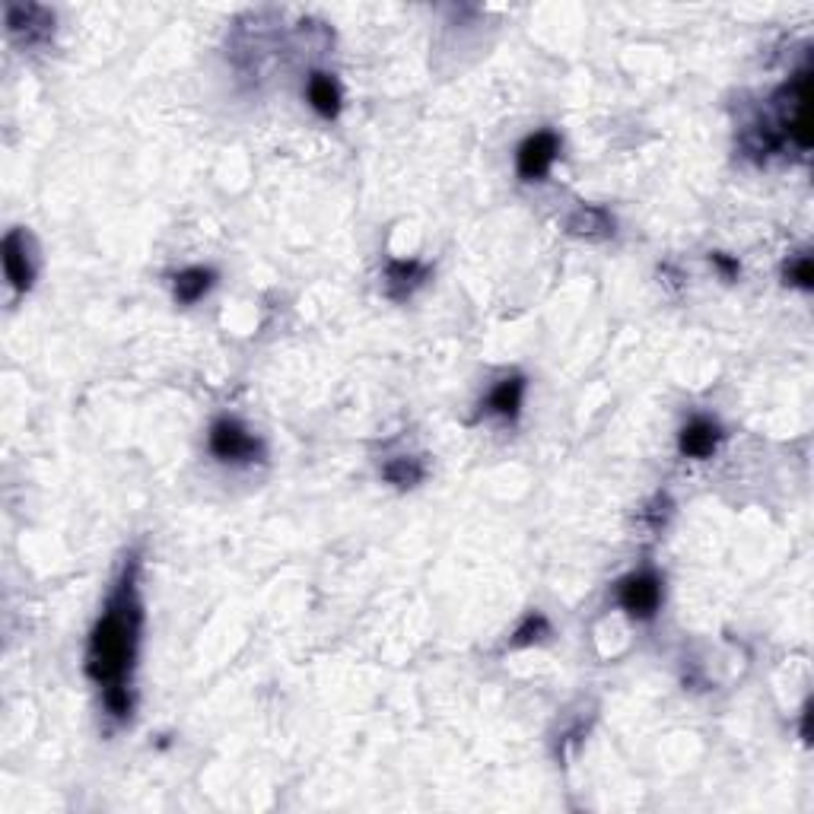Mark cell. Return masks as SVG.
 <instances>
[{"mask_svg":"<svg viewBox=\"0 0 814 814\" xmlns=\"http://www.w3.org/2000/svg\"><path fill=\"white\" fill-rule=\"evenodd\" d=\"M210 287H214V271L207 268H188L182 274H175V299L185 306L198 303Z\"/></svg>","mask_w":814,"mask_h":814,"instance_id":"obj_12","label":"cell"},{"mask_svg":"<svg viewBox=\"0 0 814 814\" xmlns=\"http://www.w3.org/2000/svg\"><path fill=\"white\" fill-rule=\"evenodd\" d=\"M385 481H392L395 487H414L423 481V462L420 458H395V462L385 465Z\"/></svg>","mask_w":814,"mask_h":814,"instance_id":"obj_13","label":"cell"},{"mask_svg":"<svg viewBox=\"0 0 814 814\" xmlns=\"http://www.w3.org/2000/svg\"><path fill=\"white\" fill-rule=\"evenodd\" d=\"M7 29L23 45H42L55 32V13L39 4H7Z\"/></svg>","mask_w":814,"mask_h":814,"instance_id":"obj_4","label":"cell"},{"mask_svg":"<svg viewBox=\"0 0 814 814\" xmlns=\"http://www.w3.org/2000/svg\"><path fill=\"white\" fill-rule=\"evenodd\" d=\"M551 633V627H547V621L541 614H528L525 617V624L512 633V649H519V646H532L538 640H544V636Z\"/></svg>","mask_w":814,"mask_h":814,"instance_id":"obj_14","label":"cell"},{"mask_svg":"<svg viewBox=\"0 0 814 814\" xmlns=\"http://www.w3.org/2000/svg\"><path fill=\"white\" fill-rule=\"evenodd\" d=\"M719 439H722V433H719L716 423L697 417V420H690L687 427L681 430V442H678V446H681V452L687 458H710L716 452V446H719Z\"/></svg>","mask_w":814,"mask_h":814,"instance_id":"obj_8","label":"cell"},{"mask_svg":"<svg viewBox=\"0 0 814 814\" xmlns=\"http://www.w3.org/2000/svg\"><path fill=\"white\" fill-rule=\"evenodd\" d=\"M713 261H716V268L725 274V277H738V261H732V258H725V255H713Z\"/></svg>","mask_w":814,"mask_h":814,"instance_id":"obj_16","label":"cell"},{"mask_svg":"<svg viewBox=\"0 0 814 814\" xmlns=\"http://www.w3.org/2000/svg\"><path fill=\"white\" fill-rule=\"evenodd\" d=\"M786 280L795 283V287H802V290H811V258L808 255L795 258L786 268Z\"/></svg>","mask_w":814,"mask_h":814,"instance_id":"obj_15","label":"cell"},{"mask_svg":"<svg viewBox=\"0 0 814 814\" xmlns=\"http://www.w3.org/2000/svg\"><path fill=\"white\" fill-rule=\"evenodd\" d=\"M210 452L220 462H255L261 455V442L249 430H242L236 420H217L210 427Z\"/></svg>","mask_w":814,"mask_h":814,"instance_id":"obj_3","label":"cell"},{"mask_svg":"<svg viewBox=\"0 0 814 814\" xmlns=\"http://www.w3.org/2000/svg\"><path fill=\"white\" fill-rule=\"evenodd\" d=\"M140 627H144V611H140L137 598V557H131L115 595L93 627L90 649H86V675L102 687L105 710L115 719H125L131 713L128 678L137 659Z\"/></svg>","mask_w":814,"mask_h":814,"instance_id":"obj_1","label":"cell"},{"mask_svg":"<svg viewBox=\"0 0 814 814\" xmlns=\"http://www.w3.org/2000/svg\"><path fill=\"white\" fill-rule=\"evenodd\" d=\"M570 233L582 239H605L614 233V220L601 207H582L570 217Z\"/></svg>","mask_w":814,"mask_h":814,"instance_id":"obj_10","label":"cell"},{"mask_svg":"<svg viewBox=\"0 0 814 814\" xmlns=\"http://www.w3.org/2000/svg\"><path fill=\"white\" fill-rule=\"evenodd\" d=\"M522 398H525V379L509 376V379L493 385V392L484 401V411L493 417H503V420H516L522 411Z\"/></svg>","mask_w":814,"mask_h":814,"instance_id":"obj_7","label":"cell"},{"mask_svg":"<svg viewBox=\"0 0 814 814\" xmlns=\"http://www.w3.org/2000/svg\"><path fill=\"white\" fill-rule=\"evenodd\" d=\"M4 271L7 280L16 290H29L35 280V258H32V242L23 229H13L4 239Z\"/></svg>","mask_w":814,"mask_h":814,"instance_id":"obj_6","label":"cell"},{"mask_svg":"<svg viewBox=\"0 0 814 814\" xmlns=\"http://www.w3.org/2000/svg\"><path fill=\"white\" fill-rule=\"evenodd\" d=\"M557 153H560V137L554 131H538L519 147L516 169H519V175L525 182H538V179H544L547 172H551Z\"/></svg>","mask_w":814,"mask_h":814,"instance_id":"obj_5","label":"cell"},{"mask_svg":"<svg viewBox=\"0 0 814 814\" xmlns=\"http://www.w3.org/2000/svg\"><path fill=\"white\" fill-rule=\"evenodd\" d=\"M309 102L322 118H338L341 112V90L328 74H312L309 77Z\"/></svg>","mask_w":814,"mask_h":814,"instance_id":"obj_11","label":"cell"},{"mask_svg":"<svg viewBox=\"0 0 814 814\" xmlns=\"http://www.w3.org/2000/svg\"><path fill=\"white\" fill-rule=\"evenodd\" d=\"M423 280H427V268H423V264H417V261H392L385 268L388 296H395V299L411 296L414 287H420Z\"/></svg>","mask_w":814,"mask_h":814,"instance_id":"obj_9","label":"cell"},{"mask_svg":"<svg viewBox=\"0 0 814 814\" xmlns=\"http://www.w3.org/2000/svg\"><path fill=\"white\" fill-rule=\"evenodd\" d=\"M617 601H621V608L630 617H636V621H649V617L656 614L659 605H662L659 576L649 573V570L630 573L627 579H621V586H617Z\"/></svg>","mask_w":814,"mask_h":814,"instance_id":"obj_2","label":"cell"}]
</instances>
